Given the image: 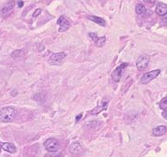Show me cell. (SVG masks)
<instances>
[{"label":"cell","mask_w":167,"mask_h":157,"mask_svg":"<svg viewBox=\"0 0 167 157\" xmlns=\"http://www.w3.org/2000/svg\"><path fill=\"white\" fill-rule=\"evenodd\" d=\"M17 115V110L12 107H5L0 108V122L10 123Z\"/></svg>","instance_id":"6da1fadb"},{"label":"cell","mask_w":167,"mask_h":157,"mask_svg":"<svg viewBox=\"0 0 167 157\" xmlns=\"http://www.w3.org/2000/svg\"><path fill=\"white\" fill-rule=\"evenodd\" d=\"M44 147L47 151H49L50 153H55L59 151L60 145H59V140H57L56 138L50 137L44 142Z\"/></svg>","instance_id":"7a4b0ae2"},{"label":"cell","mask_w":167,"mask_h":157,"mask_svg":"<svg viewBox=\"0 0 167 157\" xmlns=\"http://www.w3.org/2000/svg\"><path fill=\"white\" fill-rule=\"evenodd\" d=\"M66 53L65 52H59L52 54L49 59V63L50 65H55V66H59L61 65L65 59H66Z\"/></svg>","instance_id":"3957f363"},{"label":"cell","mask_w":167,"mask_h":157,"mask_svg":"<svg viewBox=\"0 0 167 157\" xmlns=\"http://www.w3.org/2000/svg\"><path fill=\"white\" fill-rule=\"evenodd\" d=\"M159 74H160V70L159 69H155V70H152V71L148 72L146 74H144L142 76V77L141 78V84H147L149 82H151L153 79L157 77Z\"/></svg>","instance_id":"277c9868"},{"label":"cell","mask_w":167,"mask_h":157,"mask_svg":"<svg viewBox=\"0 0 167 157\" xmlns=\"http://www.w3.org/2000/svg\"><path fill=\"white\" fill-rule=\"evenodd\" d=\"M149 62V56L147 54H142L138 58L136 61V67L139 70H144L148 67Z\"/></svg>","instance_id":"5b68a950"},{"label":"cell","mask_w":167,"mask_h":157,"mask_svg":"<svg viewBox=\"0 0 167 157\" xmlns=\"http://www.w3.org/2000/svg\"><path fill=\"white\" fill-rule=\"evenodd\" d=\"M128 66V63H122L120 66H118V68L112 72V74H111V78H112V80H113L114 82H118V81L120 80L121 77H122V72H123V70L126 69Z\"/></svg>","instance_id":"8992f818"},{"label":"cell","mask_w":167,"mask_h":157,"mask_svg":"<svg viewBox=\"0 0 167 157\" xmlns=\"http://www.w3.org/2000/svg\"><path fill=\"white\" fill-rule=\"evenodd\" d=\"M57 23L59 24V31H60V32L66 31V30H67L69 27H70V21H69L64 15H62V16L59 17Z\"/></svg>","instance_id":"52a82bcc"},{"label":"cell","mask_w":167,"mask_h":157,"mask_svg":"<svg viewBox=\"0 0 167 157\" xmlns=\"http://www.w3.org/2000/svg\"><path fill=\"white\" fill-rule=\"evenodd\" d=\"M89 37H91V39L93 40L96 44V45L97 47H102L105 42V37H98L97 34L95 33H89Z\"/></svg>","instance_id":"ba28073f"},{"label":"cell","mask_w":167,"mask_h":157,"mask_svg":"<svg viewBox=\"0 0 167 157\" xmlns=\"http://www.w3.org/2000/svg\"><path fill=\"white\" fill-rule=\"evenodd\" d=\"M156 12L160 16H165L167 12V5L165 3H158L156 7Z\"/></svg>","instance_id":"9c48e42d"},{"label":"cell","mask_w":167,"mask_h":157,"mask_svg":"<svg viewBox=\"0 0 167 157\" xmlns=\"http://www.w3.org/2000/svg\"><path fill=\"white\" fill-rule=\"evenodd\" d=\"M165 133H166V127L165 125L157 126V127L154 128L153 130H152V134L155 137H160V136H162Z\"/></svg>","instance_id":"30bf717a"},{"label":"cell","mask_w":167,"mask_h":157,"mask_svg":"<svg viewBox=\"0 0 167 157\" xmlns=\"http://www.w3.org/2000/svg\"><path fill=\"white\" fill-rule=\"evenodd\" d=\"M82 151V147L78 142H74L70 146V152L73 155H78Z\"/></svg>","instance_id":"8fae6325"},{"label":"cell","mask_w":167,"mask_h":157,"mask_svg":"<svg viewBox=\"0 0 167 157\" xmlns=\"http://www.w3.org/2000/svg\"><path fill=\"white\" fill-rule=\"evenodd\" d=\"M1 147H3V149L5 151H6L8 153H15L16 152V147H15V146L12 143H10V142H5Z\"/></svg>","instance_id":"7c38bea8"},{"label":"cell","mask_w":167,"mask_h":157,"mask_svg":"<svg viewBox=\"0 0 167 157\" xmlns=\"http://www.w3.org/2000/svg\"><path fill=\"white\" fill-rule=\"evenodd\" d=\"M107 105H108V101H103V104L101 105V106H98L97 108H96L94 110H92L91 112H90V115H97L99 114L101 111H103V110H105L106 108H107Z\"/></svg>","instance_id":"4fadbf2b"},{"label":"cell","mask_w":167,"mask_h":157,"mask_svg":"<svg viewBox=\"0 0 167 157\" xmlns=\"http://www.w3.org/2000/svg\"><path fill=\"white\" fill-rule=\"evenodd\" d=\"M135 12H136V13L139 14V15H145V14L148 13L147 8L143 5H141V4H137L136 5V6H135Z\"/></svg>","instance_id":"5bb4252c"},{"label":"cell","mask_w":167,"mask_h":157,"mask_svg":"<svg viewBox=\"0 0 167 157\" xmlns=\"http://www.w3.org/2000/svg\"><path fill=\"white\" fill-rule=\"evenodd\" d=\"M88 19H89L90 20H92V21H94L95 23H97V24H98L100 26H105V20H104L103 18H100V17H97V16H93V15H91V16H89L88 17Z\"/></svg>","instance_id":"9a60e30c"},{"label":"cell","mask_w":167,"mask_h":157,"mask_svg":"<svg viewBox=\"0 0 167 157\" xmlns=\"http://www.w3.org/2000/svg\"><path fill=\"white\" fill-rule=\"evenodd\" d=\"M13 6H14V1H11V2H9L8 4H6V5L3 7L1 12H2L3 14H6V13H8L9 12L12 11V9L13 8Z\"/></svg>","instance_id":"2e32d148"},{"label":"cell","mask_w":167,"mask_h":157,"mask_svg":"<svg viewBox=\"0 0 167 157\" xmlns=\"http://www.w3.org/2000/svg\"><path fill=\"white\" fill-rule=\"evenodd\" d=\"M159 106H160V108H161V109H163L164 111H166V108H167V98L166 97H165V98H163V99L160 101V104H159Z\"/></svg>","instance_id":"e0dca14e"},{"label":"cell","mask_w":167,"mask_h":157,"mask_svg":"<svg viewBox=\"0 0 167 157\" xmlns=\"http://www.w3.org/2000/svg\"><path fill=\"white\" fill-rule=\"evenodd\" d=\"M23 54V51L22 50H18V51H15L14 52H12V57H13V58H18V57H20Z\"/></svg>","instance_id":"ac0fdd59"},{"label":"cell","mask_w":167,"mask_h":157,"mask_svg":"<svg viewBox=\"0 0 167 157\" xmlns=\"http://www.w3.org/2000/svg\"><path fill=\"white\" fill-rule=\"evenodd\" d=\"M41 12H42V11L40 10V9H37V10H36V12L33 14V16H34V17H36V16H37L39 13H41Z\"/></svg>","instance_id":"d6986e66"},{"label":"cell","mask_w":167,"mask_h":157,"mask_svg":"<svg viewBox=\"0 0 167 157\" xmlns=\"http://www.w3.org/2000/svg\"><path fill=\"white\" fill-rule=\"evenodd\" d=\"M18 5H19V7H22V6H23V2H22V0H20V1L18 2Z\"/></svg>","instance_id":"ffe728a7"},{"label":"cell","mask_w":167,"mask_h":157,"mask_svg":"<svg viewBox=\"0 0 167 157\" xmlns=\"http://www.w3.org/2000/svg\"><path fill=\"white\" fill-rule=\"evenodd\" d=\"M143 1L148 2V3H149V4H154V3H155V0H143Z\"/></svg>","instance_id":"44dd1931"},{"label":"cell","mask_w":167,"mask_h":157,"mask_svg":"<svg viewBox=\"0 0 167 157\" xmlns=\"http://www.w3.org/2000/svg\"><path fill=\"white\" fill-rule=\"evenodd\" d=\"M46 157H62V155H49V156Z\"/></svg>","instance_id":"7402d4cb"},{"label":"cell","mask_w":167,"mask_h":157,"mask_svg":"<svg viewBox=\"0 0 167 157\" xmlns=\"http://www.w3.org/2000/svg\"><path fill=\"white\" fill-rule=\"evenodd\" d=\"M163 116H164V118L166 119V111H164V112H163Z\"/></svg>","instance_id":"603a6c76"},{"label":"cell","mask_w":167,"mask_h":157,"mask_svg":"<svg viewBox=\"0 0 167 157\" xmlns=\"http://www.w3.org/2000/svg\"><path fill=\"white\" fill-rule=\"evenodd\" d=\"M0 149H1V145H0Z\"/></svg>","instance_id":"cb8c5ba5"}]
</instances>
